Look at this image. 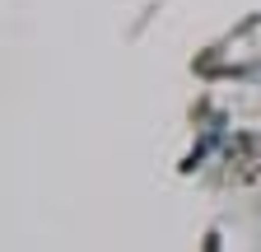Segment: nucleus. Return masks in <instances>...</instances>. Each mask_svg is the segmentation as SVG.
I'll return each mask as SVG.
<instances>
[{"label": "nucleus", "instance_id": "1", "mask_svg": "<svg viewBox=\"0 0 261 252\" xmlns=\"http://www.w3.org/2000/svg\"><path fill=\"white\" fill-rule=\"evenodd\" d=\"M228 173H233V182H252V178L261 173V159L252 154V140H247V136L233 145V154H228Z\"/></svg>", "mask_w": 261, "mask_h": 252}]
</instances>
